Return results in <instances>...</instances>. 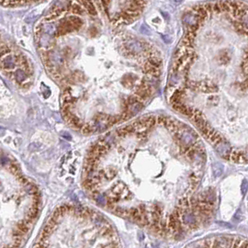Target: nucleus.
Wrapping results in <instances>:
<instances>
[{
  "label": "nucleus",
  "mask_w": 248,
  "mask_h": 248,
  "mask_svg": "<svg viewBox=\"0 0 248 248\" xmlns=\"http://www.w3.org/2000/svg\"><path fill=\"white\" fill-rule=\"evenodd\" d=\"M35 248H120L115 229L105 217L81 206L53 214Z\"/></svg>",
  "instance_id": "nucleus-3"
},
{
  "label": "nucleus",
  "mask_w": 248,
  "mask_h": 248,
  "mask_svg": "<svg viewBox=\"0 0 248 248\" xmlns=\"http://www.w3.org/2000/svg\"><path fill=\"white\" fill-rule=\"evenodd\" d=\"M204 139L166 115H148L96 143L84 185L101 206L166 240L211 223L217 193Z\"/></svg>",
  "instance_id": "nucleus-1"
},
{
  "label": "nucleus",
  "mask_w": 248,
  "mask_h": 248,
  "mask_svg": "<svg viewBox=\"0 0 248 248\" xmlns=\"http://www.w3.org/2000/svg\"><path fill=\"white\" fill-rule=\"evenodd\" d=\"M122 27L93 0H57L35 29L42 63L61 87L63 116L81 132L131 120L157 88L160 52Z\"/></svg>",
  "instance_id": "nucleus-2"
},
{
  "label": "nucleus",
  "mask_w": 248,
  "mask_h": 248,
  "mask_svg": "<svg viewBox=\"0 0 248 248\" xmlns=\"http://www.w3.org/2000/svg\"><path fill=\"white\" fill-rule=\"evenodd\" d=\"M39 1L41 0H0V5L5 7H20Z\"/></svg>",
  "instance_id": "nucleus-5"
},
{
  "label": "nucleus",
  "mask_w": 248,
  "mask_h": 248,
  "mask_svg": "<svg viewBox=\"0 0 248 248\" xmlns=\"http://www.w3.org/2000/svg\"><path fill=\"white\" fill-rule=\"evenodd\" d=\"M185 248H248V238L229 234H215L194 241Z\"/></svg>",
  "instance_id": "nucleus-4"
}]
</instances>
